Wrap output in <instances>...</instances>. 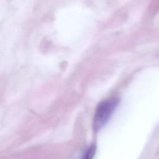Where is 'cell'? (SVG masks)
<instances>
[{
  "instance_id": "6da1fadb",
  "label": "cell",
  "mask_w": 159,
  "mask_h": 159,
  "mask_svg": "<svg viewBox=\"0 0 159 159\" xmlns=\"http://www.w3.org/2000/svg\"><path fill=\"white\" fill-rule=\"evenodd\" d=\"M119 103L117 98H111L101 101L97 106L93 121L94 132H98L108 122Z\"/></svg>"
},
{
  "instance_id": "7a4b0ae2",
  "label": "cell",
  "mask_w": 159,
  "mask_h": 159,
  "mask_svg": "<svg viewBox=\"0 0 159 159\" xmlns=\"http://www.w3.org/2000/svg\"><path fill=\"white\" fill-rule=\"evenodd\" d=\"M96 150L95 145H91L84 153L82 159H93Z\"/></svg>"
}]
</instances>
